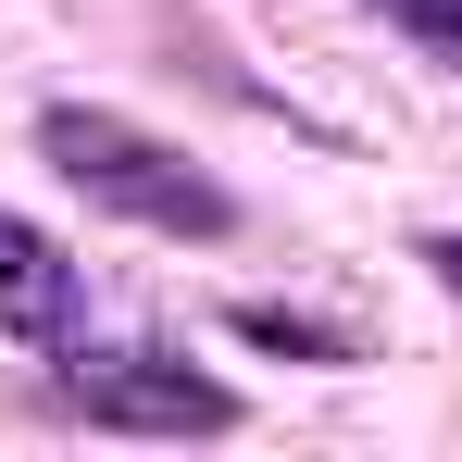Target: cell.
Segmentation results:
<instances>
[{
    "label": "cell",
    "instance_id": "6da1fadb",
    "mask_svg": "<svg viewBox=\"0 0 462 462\" xmlns=\"http://www.w3.org/2000/svg\"><path fill=\"white\" fill-rule=\"evenodd\" d=\"M38 151L76 175L100 213H125V226H151V237H226L237 226V200L200 175L188 151H162L151 125H125V113H88V100H51L38 113Z\"/></svg>",
    "mask_w": 462,
    "mask_h": 462
},
{
    "label": "cell",
    "instance_id": "7a4b0ae2",
    "mask_svg": "<svg viewBox=\"0 0 462 462\" xmlns=\"http://www.w3.org/2000/svg\"><path fill=\"white\" fill-rule=\"evenodd\" d=\"M63 400L88 425H138V438H226L237 425V387L188 375L175 350H76L63 363Z\"/></svg>",
    "mask_w": 462,
    "mask_h": 462
},
{
    "label": "cell",
    "instance_id": "3957f363",
    "mask_svg": "<svg viewBox=\"0 0 462 462\" xmlns=\"http://www.w3.org/2000/svg\"><path fill=\"white\" fill-rule=\"evenodd\" d=\"M76 312H88L76 250L25 213H0V337H76Z\"/></svg>",
    "mask_w": 462,
    "mask_h": 462
},
{
    "label": "cell",
    "instance_id": "277c9868",
    "mask_svg": "<svg viewBox=\"0 0 462 462\" xmlns=\"http://www.w3.org/2000/svg\"><path fill=\"white\" fill-rule=\"evenodd\" d=\"M263 350H312V363H350V337H325V325H300V312H237Z\"/></svg>",
    "mask_w": 462,
    "mask_h": 462
},
{
    "label": "cell",
    "instance_id": "5b68a950",
    "mask_svg": "<svg viewBox=\"0 0 462 462\" xmlns=\"http://www.w3.org/2000/svg\"><path fill=\"white\" fill-rule=\"evenodd\" d=\"M375 13H400V25H425L438 51H462V0H375Z\"/></svg>",
    "mask_w": 462,
    "mask_h": 462
}]
</instances>
